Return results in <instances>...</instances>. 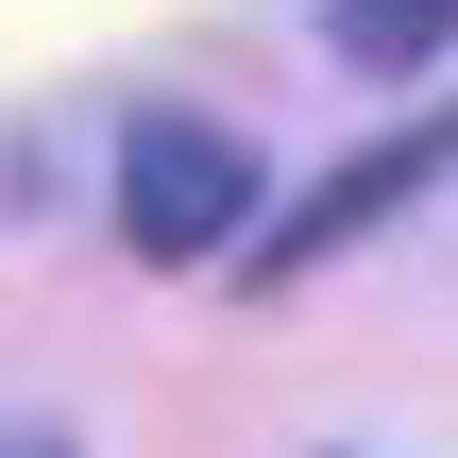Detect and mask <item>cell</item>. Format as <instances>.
<instances>
[{"label":"cell","mask_w":458,"mask_h":458,"mask_svg":"<svg viewBox=\"0 0 458 458\" xmlns=\"http://www.w3.org/2000/svg\"><path fill=\"white\" fill-rule=\"evenodd\" d=\"M323 34H340V51H357L374 85H408V68H425V51H442V34H458V0H340Z\"/></svg>","instance_id":"2"},{"label":"cell","mask_w":458,"mask_h":458,"mask_svg":"<svg viewBox=\"0 0 458 458\" xmlns=\"http://www.w3.org/2000/svg\"><path fill=\"white\" fill-rule=\"evenodd\" d=\"M255 221V153L221 136V119H119V238L153 255V272H204L221 238Z\"/></svg>","instance_id":"1"},{"label":"cell","mask_w":458,"mask_h":458,"mask_svg":"<svg viewBox=\"0 0 458 458\" xmlns=\"http://www.w3.org/2000/svg\"><path fill=\"white\" fill-rule=\"evenodd\" d=\"M0 458H68V442H51V425H0Z\"/></svg>","instance_id":"3"}]
</instances>
